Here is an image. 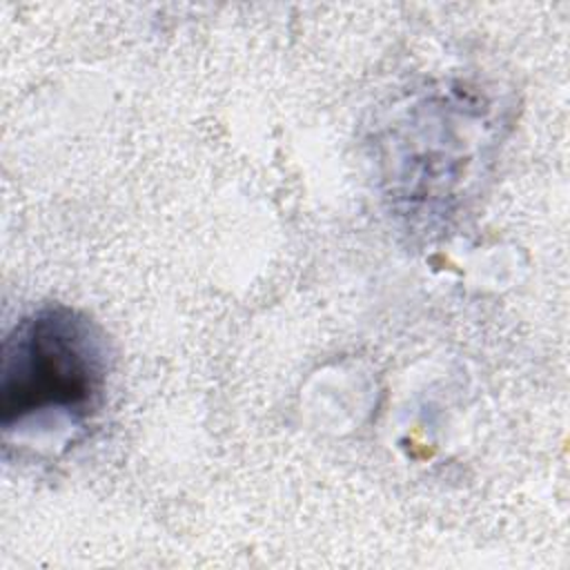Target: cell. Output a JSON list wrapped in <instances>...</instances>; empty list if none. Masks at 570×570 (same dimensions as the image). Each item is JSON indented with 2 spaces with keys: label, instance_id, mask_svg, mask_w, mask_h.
Masks as SVG:
<instances>
[{
  "label": "cell",
  "instance_id": "6da1fadb",
  "mask_svg": "<svg viewBox=\"0 0 570 570\" xmlns=\"http://www.w3.org/2000/svg\"><path fill=\"white\" fill-rule=\"evenodd\" d=\"M109 367L107 338L87 314L62 303L31 309L2 343V432L85 425L102 407Z\"/></svg>",
  "mask_w": 570,
  "mask_h": 570
}]
</instances>
